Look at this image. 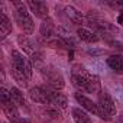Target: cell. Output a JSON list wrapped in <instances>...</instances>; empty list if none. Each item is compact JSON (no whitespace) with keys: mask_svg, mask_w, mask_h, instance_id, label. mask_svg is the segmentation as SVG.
I'll list each match as a JSON object with an SVG mask.
<instances>
[{"mask_svg":"<svg viewBox=\"0 0 123 123\" xmlns=\"http://www.w3.org/2000/svg\"><path fill=\"white\" fill-rule=\"evenodd\" d=\"M16 41H18V45L22 48V51H23L26 55H29L31 58H32V56H33V55L38 52V48H36L35 42H33L32 39H29L26 35H23V33L18 35Z\"/></svg>","mask_w":123,"mask_h":123,"instance_id":"9c48e42d","label":"cell"},{"mask_svg":"<svg viewBox=\"0 0 123 123\" xmlns=\"http://www.w3.org/2000/svg\"><path fill=\"white\" fill-rule=\"evenodd\" d=\"M39 33H41L42 38H45V41H49V39L55 38L56 26H55V23L51 18H46V19L42 20V23L39 26Z\"/></svg>","mask_w":123,"mask_h":123,"instance_id":"7c38bea8","label":"cell"},{"mask_svg":"<svg viewBox=\"0 0 123 123\" xmlns=\"http://www.w3.org/2000/svg\"><path fill=\"white\" fill-rule=\"evenodd\" d=\"M64 13H65V16H67L73 23H75V25L83 26V25H87V23H88L87 18H84V16L81 15V12H78V10H77L75 7H73V6H65V7H64Z\"/></svg>","mask_w":123,"mask_h":123,"instance_id":"4fadbf2b","label":"cell"},{"mask_svg":"<svg viewBox=\"0 0 123 123\" xmlns=\"http://www.w3.org/2000/svg\"><path fill=\"white\" fill-rule=\"evenodd\" d=\"M29 97H31V100H32V101L39 103V104H42V106L51 104L49 97H48V94H46V91H45V88H43L42 86L32 87V88L29 90Z\"/></svg>","mask_w":123,"mask_h":123,"instance_id":"30bf717a","label":"cell"},{"mask_svg":"<svg viewBox=\"0 0 123 123\" xmlns=\"http://www.w3.org/2000/svg\"><path fill=\"white\" fill-rule=\"evenodd\" d=\"M3 123H6V122H3Z\"/></svg>","mask_w":123,"mask_h":123,"instance_id":"d4e9b609","label":"cell"},{"mask_svg":"<svg viewBox=\"0 0 123 123\" xmlns=\"http://www.w3.org/2000/svg\"><path fill=\"white\" fill-rule=\"evenodd\" d=\"M71 114H73V119H74L75 123H93L90 116L80 107H74L71 110Z\"/></svg>","mask_w":123,"mask_h":123,"instance_id":"e0dca14e","label":"cell"},{"mask_svg":"<svg viewBox=\"0 0 123 123\" xmlns=\"http://www.w3.org/2000/svg\"><path fill=\"white\" fill-rule=\"evenodd\" d=\"M74 97H75V100L78 101V104H81L83 109H86L87 111H90V113L98 116V106H97V103H94L91 98H88V97H87L86 94H83L81 91H77V93L74 94Z\"/></svg>","mask_w":123,"mask_h":123,"instance_id":"8fae6325","label":"cell"},{"mask_svg":"<svg viewBox=\"0 0 123 123\" xmlns=\"http://www.w3.org/2000/svg\"><path fill=\"white\" fill-rule=\"evenodd\" d=\"M12 5L15 7L13 16H15V22L18 23V26L23 31V33L32 35L35 31V23H33V19L28 10V6L23 2H13Z\"/></svg>","mask_w":123,"mask_h":123,"instance_id":"7a4b0ae2","label":"cell"},{"mask_svg":"<svg viewBox=\"0 0 123 123\" xmlns=\"http://www.w3.org/2000/svg\"><path fill=\"white\" fill-rule=\"evenodd\" d=\"M42 111H43L48 117H51V119H61V111H59V109L55 107V106H52V104L43 106V107H42Z\"/></svg>","mask_w":123,"mask_h":123,"instance_id":"ffe728a7","label":"cell"},{"mask_svg":"<svg viewBox=\"0 0 123 123\" xmlns=\"http://www.w3.org/2000/svg\"><path fill=\"white\" fill-rule=\"evenodd\" d=\"M20 123H29L28 120H20Z\"/></svg>","mask_w":123,"mask_h":123,"instance_id":"cb8c5ba5","label":"cell"},{"mask_svg":"<svg viewBox=\"0 0 123 123\" xmlns=\"http://www.w3.org/2000/svg\"><path fill=\"white\" fill-rule=\"evenodd\" d=\"M10 73H12V77H13V80L20 86V87H28V83H29V78L22 73V71H19V70H16V68H10Z\"/></svg>","mask_w":123,"mask_h":123,"instance_id":"ac0fdd59","label":"cell"},{"mask_svg":"<svg viewBox=\"0 0 123 123\" xmlns=\"http://www.w3.org/2000/svg\"><path fill=\"white\" fill-rule=\"evenodd\" d=\"M10 64H12V68H16V70L22 71L31 80V77H32V64L22 52H19L18 49H12V52H10Z\"/></svg>","mask_w":123,"mask_h":123,"instance_id":"8992f818","label":"cell"},{"mask_svg":"<svg viewBox=\"0 0 123 123\" xmlns=\"http://www.w3.org/2000/svg\"><path fill=\"white\" fill-rule=\"evenodd\" d=\"M10 97H12V101H13L18 107H23V106H25L23 93H22L18 87H12V88H10Z\"/></svg>","mask_w":123,"mask_h":123,"instance_id":"d6986e66","label":"cell"},{"mask_svg":"<svg viewBox=\"0 0 123 123\" xmlns=\"http://www.w3.org/2000/svg\"><path fill=\"white\" fill-rule=\"evenodd\" d=\"M71 81L73 86L83 93H100L101 86H100V78L86 70L84 65L75 64L71 70Z\"/></svg>","mask_w":123,"mask_h":123,"instance_id":"6da1fadb","label":"cell"},{"mask_svg":"<svg viewBox=\"0 0 123 123\" xmlns=\"http://www.w3.org/2000/svg\"><path fill=\"white\" fill-rule=\"evenodd\" d=\"M116 123H123V111L116 117Z\"/></svg>","mask_w":123,"mask_h":123,"instance_id":"7402d4cb","label":"cell"},{"mask_svg":"<svg viewBox=\"0 0 123 123\" xmlns=\"http://www.w3.org/2000/svg\"><path fill=\"white\" fill-rule=\"evenodd\" d=\"M0 103H2V109H3L5 114L7 116V119L12 123H20L19 110H18V106L12 101L10 90H6L5 87L0 88Z\"/></svg>","mask_w":123,"mask_h":123,"instance_id":"5b68a950","label":"cell"},{"mask_svg":"<svg viewBox=\"0 0 123 123\" xmlns=\"http://www.w3.org/2000/svg\"><path fill=\"white\" fill-rule=\"evenodd\" d=\"M110 45H113V48L120 49L122 51V55H123V43H120V42H110Z\"/></svg>","mask_w":123,"mask_h":123,"instance_id":"44dd1931","label":"cell"},{"mask_svg":"<svg viewBox=\"0 0 123 123\" xmlns=\"http://www.w3.org/2000/svg\"><path fill=\"white\" fill-rule=\"evenodd\" d=\"M42 87L45 88V91H46V94H48L49 101H51L52 106H55V107H58V109H67V106H68V98H67L65 94H62L59 90H55V88H52V87H49V86H42Z\"/></svg>","mask_w":123,"mask_h":123,"instance_id":"52a82bcc","label":"cell"},{"mask_svg":"<svg viewBox=\"0 0 123 123\" xmlns=\"http://www.w3.org/2000/svg\"><path fill=\"white\" fill-rule=\"evenodd\" d=\"M26 6L29 7V10L36 16V18H41L42 20L49 18V9H48V5L45 2H39V0H31V2L26 3Z\"/></svg>","mask_w":123,"mask_h":123,"instance_id":"ba28073f","label":"cell"},{"mask_svg":"<svg viewBox=\"0 0 123 123\" xmlns=\"http://www.w3.org/2000/svg\"><path fill=\"white\" fill-rule=\"evenodd\" d=\"M116 5H117V6H122V7H123V2H117Z\"/></svg>","mask_w":123,"mask_h":123,"instance_id":"603a6c76","label":"cell"},{"mask_svg":"<svg viewBox=\"0 0 123 123\" xmlns=\"http://www.w3.org/2000/svg\"><path fill=\"white\" fill-rule=\"evenodd\" d=\"M77 35H78V38L81 41L88 42V43H93V42H98L100 41V38L94 32H91L90 29H87V28H78L77 29Z\"/></svg>","mask_w":123,"mask_h":123,"instance_id":"2e32d148","label":"cell"},{"mask_svg":"<svg viewBox=\"0 0 123 123\" xmlns=\"http://www.w3.org/2000/svg\"><path fill=\"white\" fill-rule=\"evenodd\" d=\"M97 106H98V117L100 119H103L106 122H110L116 116V104H114L111 96L107 91H103L101 90L98 93Z\"/></svg>","mask_w":123,"mask_h":123,"instance_id":"277c9868","label":"cell"},{"mask_svg":"<svg viewBox=\"0 0 123 123\" xmlns=\"http://www.w3.org/2000/svg\"><path fill=\"white\" fill-rule=\"evenodd\" d=\"M107 65L119 74H123V55L122 54H114L107 58Z\"/></svg>","mask_w":123,"mask_h":123,"instance_id":"5bb4252c","label":"cell"},{"mask_svg":"<svg viewBox=\"0 0 123 123\" xmlns=\"http://www.w3.org/2000/svg\"><path fill=\"white\" fill-rule=\"evenodd\" d=\"M42 78L46 81V86L55 88V90H62L65 87V80L62 77V74H61L55 67L52 65H48V64H42L38 67Z\"/></svg>","mask_w":123,"mask_h":123,"instance_id":"3957f363","label":"cell"},{"mask_svg":"<svg viewBox=\"0 0 123 123\" xmlns=\"http://www.w3.org/2000/svg\"><path fill=\"white\" fill-rule=\"evenodd\" d=\"M12 29H13V26H12L10 19L6 16L5 12H2V13H0V38L6 39L7 35L12 32Z\"/></svg>","mask_w":123,"mask_h":123,"instance_id":"9a60e30c","label":"cell"}]
</instances>
